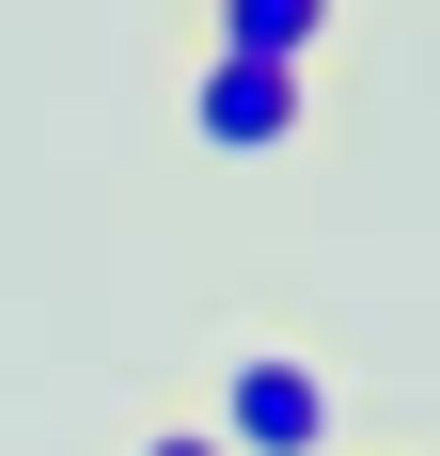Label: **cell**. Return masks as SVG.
<instances>
[{
	"mask_svg": "<svg viewBox=\"0 0 440 456\" xmlns=\"http://www.w3.org/2000/svg\"><path fill=\"white\" fill-rule=\"evenodd\" d=\"M205 425L236 456H346V378L314 362V346H236L205 394Z\"/></svg>",
	"mask_w": 440,
	"mask_h": 456,
	"instance_id": "obj_1",
	"label": "cell"
},
{
	"mask_svg": "<svg viewBox=\"0 0 440 456\" xmlns=\"http://www.w3.org/2000/svg\"><path fill=\"white\" fill-rule=\"evenodd\" d=\"M299 126H314V63H236V47L189 63V142L205 158H283Z\"/></svg>",
	"mask_w": 440,
	"mask_h": 456,
	"instance_id": "obj_2",
	"label": "cell"
},
{
	"mask_svg": "<svg viewBox=\"0 0 440 456\" xmlns=\"http://www.w3.org/2000/svg\"><path fill=\"white\" fill-rule=\"evenodd\" d=\"M330 16H346V0H205V47H236V63H314Z\"/></svg>",
	"mask_w": 440,
	"mask_h": 456,
	"instance_id": "obj_3",
	"label": "cell"
},
{
	"mask_svg": "<svg viewBox=\"0 0 440 456\" xmlns=\"http://www.w3.org/2000/svg\"><path fill=\"white\" fill-rule=\"evenodd\" d=\"M142 456H236L220 425H142Z\"/></svg>",
	"mask_w": 440,
	"mask_h": 456,
	"instance_id": "obj_4",
	"label": "cell"
}]
</instances>
